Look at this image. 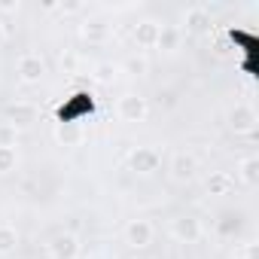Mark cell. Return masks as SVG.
Returning a JSON list of instances; mask_svg holds the SVG:
<instances>
[{"label":"cell","instance_id":"obj_5","mask_svg":"<svg viewBox=\"0 0 259 259\" xmlns=\"http://www.w3.org/2000/svg\"><path fill=\"white\" fill-rule=\"evenodd\" d=\"M256 122H259V116H256V110L250 104H235L229 110V128L235 135H253Z\"/></svg>","mask_w":259,"mask_h":259},{"label":"cell","instance_id":"obj_16","mask_svg":"<svg viewBox=\"0 0 259 259\" xmlns=\"http://www.w3.org/2000/svg\"><path fill=\"white\" fill-rule=\"evenodd\" d=\"M79 34H82V40H89V43H104V40L110 37V25L101 22V19H92V22H85V25L79 28Z\"/></svg>","mask_w":259,"mask_h":259},{"label":"cell","instance_id":"obj_25","mask_svg":"<svg viewBox=\"0 0 259 259\" xmlns=\"http://www.w3.org/2000/svg\"><path fill=\"white\" fill-rule=\"evenodd\" d=\"M7 34H10V31L4 28V22H0V46H4V43H7Z\"/></svg>","mask_w":259,"mask_h":259},{"label":"cell","instance_id":"obj_17","mask_svg":"<svg viewBox=\"0 0 259 259\" xmlns=\"http://www.w3.org/2000/svg\"><path fill=\"white\" fill-rule=\"evenodd\" d=\"M19 247V229L10 223H0V256H10Z\"/></svg>","mask_w":259,"mask_h":259},{"label":"cell","instance_id":"obj_14","mask_svg":"<svg viewBox=\"0 0 259 259\" xmlns=\"http://www.w3.org/2000/svg\"><path fill=\"white\" fill-rule=\"evenodd\" d=\"M238 180L244 183V186H256L259 183V159L256 156H244L241 162H238Z\"/></svg>","mask_w":259,"mask_h":259},{"label":"cell","instance_id":"obj_3","mask_svg":"<svg viewBox=\"0 0 259 259\" xmlns=\"http://www.w3.org/2000/svg\"><path fill=\"white\" fill-rule=\"evenodd\" d=\"M116 113H119L122 122H144L147 113H150V107H147V98H141V95H135V92H128V95L119 98Z\"/></svg>","mask_w":259,"mask_h":259},{"label":"cell","instance_id":"obj_24","mask_svg":"<svg viewBox=\"0 0 259 259\" xmlns=\"http://www.w3.org/2000/svg\"><path fill=\"white\" fill-rule=\"evenodd\" d=\"M19 0H0V13H19Z\"/></svg>","mask_w":259,"mask_h":259},{"label":"cell","instance_id":"obj_26","mask_svg":"<svg viewBox=\"0 0 259 259\" xmlns=\"http://www.w3.org/2000/svg\"><path fill=\"white\" fill-rule=\"evenodd\" d=\"M235 259H247V256H241V253H238V256H235Z\"/></svg>","mask_w":259,"mask_h":259},{"label":"cell","instance_id":"obj_23","mask_svg":"<svg viewBox=\"0 0 259 259\" xmlns=\"http://www.w3.org/2000/svg\"><path fill=\"white\" fill-rule=\"evenodd\" d=\"M159 104H165V107H174V104H177V95H174L171 89H162V92H159Z\"/></svg>","mask_w":259,"mask_h":259},{"label":"cell","instance_id":"obj_12","mask_svg":"<svg viewBox=\"0 0 259 259\" xmlns=\"http://www.w3.org/2000/svg\"><path fill=\"white\" fill-rule=\"evenodd\" d=\"M159 28L162 25H156L153 19H144V22H138V28H135V43L141 46V49H156V40H159Z\"/></svg>","mask_w":259,"mask_h":259},{"label":"cell","instance_id":"obj_20","mask_svg":"<svg viewBox=\"0 0 259 259\" xmlns=\"http://www.w3.org/2000/svg\"><path fill=\"white\" fill-rule=\"evenodd\" d=\"M122 70H125L128 76H147L150 64H147V58H144V55H132V58H125Z\"/></svg>","mask_w":259,"mask_h":259},{"label":"cell","instance_id":"obj_1","mask_svg":"<svg viewBox=\"0 0 259 259\" xmlns=\"http://www.w3.org/2000/svg\"><path fill=\"white\" fill-rule=\"evenodd\" d=\"M16 76H19V82H25V85H37V82L46 76V58H43L40 52H25V55H19V61H16Z\"/></svg>","mask_w":259,"mask_h":259},{"label":"cell","instance_id":"obj_10","mask_svg":"<svg viewBox=\"0 0 259 259\" xmlns=\"http://www.w3.org/2000/svg\"><path fill=\"white\" fill-rule=\"evenodd\" d=\"M183 43V31L177 25H162L159 28V40H156V49L165 52V55H174Z\"/></svg>","mask_w":259,"mask_h":259},{"label":"cell","instance_id":"obj_21","mask_svg":"<svg viewBox=\"0 0 259 259\" xmlns=\"http://www.w3.org/2000/svg\"><path fill=\"white\" fill-rule=\"evenodd\" d=\"M220 235H226V238H232V235H238V229H241V217L238 213H223V220H220Z\"/></svg>","mask_w":259,"mask_h":259},{"label":"cell","instance_id":"obj_19","mask_svg":"<svg viewBox=\"0 0 259 259\" xmlns=\"http://www.w3.org/2000/svg\"><path fill=\"white\" fill-rule=\"evenodd\" d=\"M19 168V153L16 147H0V174H13Z\"/></svg>","mask_w":259,"mask_h":259},{"label":"cell","instance_id":"obj_2","mask_svg":"<svg viewBox=\"0 0 259 259\" xmlns=\"http://www.w3.org/2000/svg\"><path fill=\"white\" fill-rule=\"evenodd\" d=\"M159 165H162V156L153 147H138V150H132V156H128V168H132L135 174H141V177L156 174Z\"/></svg>","mask_w":259,"mask_h":259},{"label":"cell","instance_id":"obj_7","mask_svg":"<svg viewBox=\"0 0 259 259\" xmlns=\"http://www.w3.org/2000/svg\"><path fill=\"white\" fill-rule=\"evenodd\" d=\"M171 235L180 244H195V241H201L204 229H201V220H195V217H177V220H171Z\"/></svg>","mask_w":259,"mask_h":259},{"label":"cell","instance_id":"obj_13","mask_svg":"<svg viewBox=\"0 0 259 259\" xmlns=\"http://www.w3.org/2000/svg\"><path fill=\"white\" fill-rule=\"evenodd\" d=\"M204 189L210 195H229L235 189V177L229 171H210V177L204 180Z\"/></svg>","mask_w":259,"mask_h":259},{"label":"cell","instance_id":"obj_9","mask_svg":"<svg viewBox=\"0 0 259 259\" xmlns=\"http://www.w3.org/2000/svg\"><path fill=\"white\" fill-rule=\"evenodd\" d=\"M55 141L61 147H79L85 141V128L82 122H58L55 125Z\"/></svg>","mask_w":259,"mask_h":259},{"label":"cell","instance_id":"obj_22","mask_svg":"<svg viewBox=\"0 0 259 259\" xmlns=\"http://www.w3.org/2000/svg\"><path fill=\"white\" fill-rule=\"evenodd\" d=\"M19 144V128L10 122H0V147H16Z\"/></svg>","mask_w":259,"mask_h":259},{"label":"cell","instance_id":"obj_18","mask_svg":"<svg viewBox=\"0 0 259 259\" xmlns=\"http://www.w3.org/2000/svg\"><path fill=\"white\" fill-rule=\"evenodd\" d=\"M116 73H119V64H113V61H98L95 70H92L95 82H101V85H110L116 79Z\"/></svg>","mask_w":259,"mask_h":259},{"label":"cell","instance_id":"obj_6","mask_svg":"<svg viewBox=\"0 0 259 259\" xmlns=\"http://www.w3.org/2000/svg\"><path fill=\"white\" fill-rule=\"evenodd\" d=\"M168 174H171L174 183H189L198 174V159L192 153H174L171 156V165H168Z\"/></svg>","mask_w":259,"mask_h":259},{"label":"cell","instance_id":"obj_8","mask_svg":"<svg viewBox=\"0 0 259 259\" xmlns=\"http://www.w3.org/2000/svg\"><path fill=\"white\" fill-rule=\"evenodd\" d=\"M79 256V238L70 232H61L49 241V259H76Z\"/></svg>","mask_w":259,"mask_h":259},{"label":"cell","instance_id":"obj_4","mask_svg":"<svg viewBox=\"0 0 259 259\" xmlns=\"http://www.w3.org/2000/svg\"><path fill=\"white\" fill-rule=\"evenodd\" d=\"M153 223L150 220H128V226H125V244L128 247H135V250H147L150 244H153Z\"/></svg>","mask_w":259,"mask_h":259},{"label":"cell","instance_id":"obj_15","mask_svg":"<svg viewBox=\"0 0 259 259\" xmlns=\"http://www.w3.org/2000/svg\"><path fill=\"white\" fill-rule=\"evenodd\" d=\"M183 25H186L189 31H204V28L210 25V10H207V7H189V10L183 13Z\"/></svg>","mask_w":259,"mask_h":259},{"label":"cell","instance_id":"obj_11","mask_svg":"<svg viewBox=\"0 0 259 259\" xmlns=\"http://www.w3.org/2000/svg\"><path fill=\"white\" fill-rule=\"evenodd\" d=\"M7 122L10 125H16V128H25V125H31L34 119H37V107L34 104H25V101H16V104H10L7 107Z\"/></svg>","mask_w":259,"mask_h":259}]
</instances>
